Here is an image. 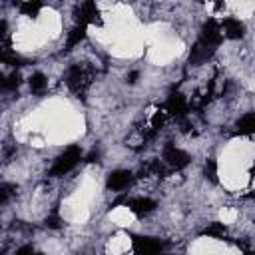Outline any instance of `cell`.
Masks as SVG:
<instances>
[{"mask_svg":"<svg viewBox=\"0 0 255 255\" xmlns=\"http://www.w3.org/2000/svg\"><path fill=\"white\" fill-rule=\"evenodd\" d=\"M46 225L52 227V229H58V227H60V217H58V213L48 215V217H46Z\"/></svg>","mask_w":255,"mask_h":255,"instance_id":"603a6c76","label":"cell"},{"mask_svg":"<svg viewBox=\"0 0 255 255\" xmlns=\"http://www.w3.org/2000/svg\"><path fill=\"white\" fill-rule=\"evenodd\" d=\"M203 235H209V237H223L225 235V225L223 223H211L203 229Z\"/></svg>","mask_w":255,"mask_h":255,"instance_id":"ac0fdd59","label":"cell"},{"mask_svg":"<svg viewBox=\"0 0 255 255\" xmlns=\"http://www.w3.org/2000/svg\"><path fill=\"white\" fill-rule=\"evenodd\" d=\"M94 80V68L88 64H74L66 74V84L74 94H84Z\"/></svg>","mask_w":255,"mask_h":255,"instance_id":"6da1fadb","label":"cell"},{"mask_svg":"<svg viewBox=\"0 0 255 255\" xmlns=\"http://www.w3.org/2000/svg\"><path fill=\"white\" fill-rule=\"evenodd\" d=\"M163 159L173 167V169H181V167H185L187 163H189V155L183 151V149H179V147H175V145H165V149H163Z\"/></svg>","mask_w":255,"mask_h":255,"instance_id":"277c9868","label":"cell"},{"mask_svg":"<svg viewBox=\"0 0 255 255\" xmlns=\"http://www.w3.org/2000/svg\"><path fill=\"white\" fill-rule=\"evenodd\" d=\"M163 120H165L163 112H157V114L151 118V128H153V129H159V128L163 126Z\"/></svg>","mask_w":255,"mask_h":255,"instance_id":"7402d4cb","label":"cell"},{"mask_svg":"<svg viewBox=\"0 0 255 255\" xmlns=\"http://www.w3.org/2000/svg\"><path fill=\"white\" fill-rule=\"evenodd\" d=\"M135 78H137V72H131V74L128 76V82H131V84H133V82H135Z\"/></svg>","mask_w":255,"mask_h":255,"instance_id":"484cf974","label":"cell"},{"mask_svg":"<svg viewBox=\"0 0 255 255\" xmlns=\"http://www.w3.org/2000/svg\"><path fill=\"white\" fill-rule=\"evenodd\" d=\"M36 255H40V253H36Z\"/></svg>","mask_w":255,"mask_h":255,"instance_id":"83f0119b","label":"cell"},{"mask_svg":"<svg viewBox=\"0 0 255 255\" xmlns=\"http://www.w3.org/2000/svg\"><path fill=\"white\" fill-rule=\"evenodd\" d=\"M133 251L135 255H161L163 243L153 237H133Z\"/></svg>","mask_w":255,"mask_h":255,"instance_id":"3957f363","label":"cell"},{"mask_svg":"<svg viewBox=\"0 0 255 255\" xmlns=\"http://www.w3.org/2000/svg\"><path fill=\"white\" fill-rule=\"evenodd\" d=\"M221 38H223V34H221L219 24L215 20H207L203 24V28H201V42H205V44H209V46L215 48L221 42Z\"/></svg>","mask_w":255,"mask_h":255,"instance_id":"5b68a950","label":"cell"},{"mask_svg":"<svg viewBox=\"0 0 255 255\" xmlns=\"http://www.w3.org/2000/svg\"><path fill=\"white\" fill-rule=\"evenodd\" d=\"M20 82H22V78L18 74H10V76L0 74V88L2 90H18Z\"/></svg>","mask_w":255,"mask_h":255,"instance_id":"9a60e30c","label":"cell"},{"mask_svg":"<svg viewBox=\"0 0 255 255\" xmlns=\"http://www.w3.org/2000/svg\"><path fill=\"white\" fill-rule=\"evenodd\" d=\"M0 62H2V64H10V66L22 64V60H20L10 48H0Z\"/></svg>","mask_w":255,"mask_h":255,"instance_id":"2e32d148","label":"cell"},{"mask_svg":"<svg viewBox=\"0 0 255 255\" xmlns=\"http://www.w3.org/2000/svg\"><path fill=\"white\" fill-rule=\"evenodd\" d=\"M219 28L223 30L221 34H225V36L231 38V40H237V38H243V36H245V26H243V22H239L237 18H225Z\"/></svg>","mask_w":255,"mask_h":255,"instance_id":"9c48e42d","label":"cell"},{"mask_svg":"<svg viewBox=\"0 0 255 255\" xmlns=\"http://www.w3.org/2000/svg\"><path fill=\"white\" fill-rule=\"evenodd\" d=\"M126 203L135 215H147L155 209V201L149 197H133V199H128Z\"/></svg>","mask_w":255,"mask_h":255,"instance_id":"30bf717a","label":"cell"},{"mask_svg":"<svg viewBox=\"0 0 255 255\" xmlns=\"http://www.w3.org/2000/svg\"><path fill=\"white\" fill-rule=\"evenodd\" d=\"M167 171H165V167H163V163L159 161V159H149L143 167H141V175L143 177H163Z\"/></svg>","mask_w":255,"mask_h":255,"instance_id":"7c38bea8","label":"cell"},{"mask_svg":"<svg viewBox=\"0 0 255 255\" xmlns=\"http://www.w3.org/2000/svg\"><path fill=\"white\" fill-rule=\"evenodd\" d=\"M84 38H86V24H78V26L68 34V42H66V46H68V48H74V46L80 44Z\"/></svg>","mask_w":255,"mask_h":255,"instance_id":"5bb4252c","label":"cell"},{"mask_svg":"<svg viewBox=\"0 0 255 255\" xmlns=\"http://www.w3.org/2000/svg\"><path fill=\"white\" fill-rule=\"evenodd\" d=\"M205 177H209L211 181H217V161L215 159H207V163H205Z\"/></svg>","mask_w":255,"mask_h":255,"instance_id":"44dd1931","label":"cell"},{"mask_svg":"<svg viewBox=\"0 0 255 255\" xmlns=\"http://www.w3.org/2000/svg\"><path fill=\"white\" fill-rule=\"evenodd\" d=\"M16 255H36V253H34V249H32L30 245H22V247L16 251Z\"/></svg>","mask_w":255,"mask_h":255,"instance_id":"cb8c5ba5","label":"cell"},{"mask_svg":"<svg viewBox=\"0 0 255 255\" xmlns=\"http://www.w3.org/2000/svg\"><path fill=\"white\" fill-rule=\"evenodd\" d=\"M0 255H4V251H0Z\"/></svg>","mask_w":255,"mask_h":255,"instance_id":"4316f807","label":"cell"},{"mask_svg":"<svg viewBox=\"0 0 255 255\" xmlns=\"http://www.w3.org/2000/svg\"><path fill=\"white\" fill-rule=\"evenodd\" d=\"M213 52H215V48L213 46H209V44H205V42H197L193 48H191V52H189V64H203L205 60H209L211 56H213Z\"/></svg>","mask_w":255,"mask_h":255,"instance_id":"52a82bcc","label":"cell"},{"mask_svg":"<svg viewBox=\"0 0 255 255\" xmlns=\"http://www.w3.org/2000/svg\"><path fill=\"white\" fill-rule=\"evenodd\" d=\"M253 129H255V114H253V112H247L245 116L239 118V122H237V131L243 133V135H249V133H253Z\"/></svg>","mask_w":255,"mask_h":255,"instance_id":"4fadbf2b","label":"cell"},{"mask_svg":"<svg viewBox=\"0 0 255 255\" xmlns=\"http://www.w3.org/2000/svg\"><path fill=\"white\" fill-rule=\"evenodd\" d=\"M78 24H90V22H100V10L94 2H84L78 8Z\"/></svg>","mask_w":255,"mask_h":255,"instance_id":"ba28073f","label":"cell"},{"mask_svg":"<svg viewBox=\"0 0 255 255\" xmlns=\"http://www.w3.org/2000/svg\"><path fill=\"white\" fill-rule=\"evenodd\" d=\"M165 110L169 114H173V116H183L187 112V102H185V98L181 94H171L167 98V102H165Z\"/></svg>","mask_w":255,"mask_h":255,"instance_id":"8fae6325","label":"cell"},{"mask_svg":"<svg viewBox=\"0 0 255 255\" xmlns=\"http://www.w3.org/2000/svg\"><path fill=\"white\" fill-rule=\"evenodd\" d=\"M131 179H133L131 171H128V169H116V171H112L108 175V187L114 189V191H120V189H126L131 183Z\"/></svg>","mask_w":255,"mask_h":255,"instance_id":"8992f818","label":"cell"},{"mask_svg":"<svg viewBox=\"0 0 255 255\" xmlns=\"http://www.w3.org/2000/svg\"><path fill=\"white\" fill-rule=\"evenodd\" d=\"M46 84H48V80H46L44 74H34V76L30 78V88H32V92H42V90L46 88Z\"/></svg>","mask_w":255,"mask_h":255,"instance_id":"e0dca14e","label":"cell"},{"mask_svg":"<svg viewBox=\"0 0 255 255\" xmlns=\"http://www.w3.org/2000/svg\"><path fill=\"white\" fill-rule=\"evenodd\" d=\"M80 157H82V151H80L78 145L68 147V149L54 161V165H52V169H50V175H52V177H60V175L72 171V169L78 165Z\"/></svg>","mask_w":255,"mask_h":255,"instance_id":"7a4b0ae2","label":"cell"},{"mask_svg":"<svg viewBox=\"0 0 255 255\" xmlns=\"http://www.w3.org/2000/svg\"><path fill=\"white\" fill-rule=\"evenodd\" d=\"M16 187L12 183H0V203H6L12 195H14Z\"/></svg>","mask_w":255,"mask_h":255,"instance_id":"d6986e66","label":"cell"},{"mask_svg":"<svg viewBox=\"0 0 255 255\" xmlns=\"http://www.w3.org/2000/svg\"><path fill=\"white\" fill-rule=\"evenodd\" d=\"M6 32H8V24H6V20H0V42L6 38Z\"/></svg>","mask_w":255,"mask_h":255,"instance_id":"d4e9b609","label":"cell"},{"mask_svg":"<svg viewBox=\"0 0 255 255\" xmlns=\"http://www.w3.org/2000/svg\"><path fill=\"white\" fill-rule=\"evenodd\" d=\"M40 8H42L40 2H22V4H20V10H22L24 14H28V16H36Z\"/></svg>","mask_w":255,"mask_h":255,"instance_id":"ffe728a7","label":"cell"}]
</instances>
